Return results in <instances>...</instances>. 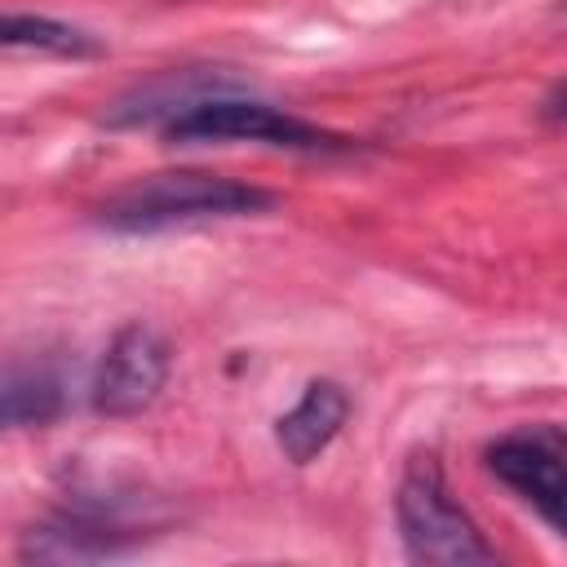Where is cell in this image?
I'll list each match as a JSON object with an SVG mask.
<instances>
[{
	"label": "cell",
	"instance_id": "2",
	"mask_svg": "<svg viewBox=\"0 0 567 567\" xmlns=\"http://www.w3.org/2000/svg\"><path fill=\"white\" fill-rule=\"evenodd\" d=\"M394 514L412 563H496V549L483 540L478 523L456 505L434 452H412L394 496Z\"/></svg>",
	"mask_w": 567,
	"mask_h": 567
},
{
	"label": "cell",
	"instance_id": "1",
	"mask_svg": "<svg viewBox=\"0 0 567 567\" xmlns=\"http://www.w3.org/2000/svg\"><path fill=\"white\" fill-rule=\"evenodd\" d=\"M275 204L270 190L221 177V173H199V168H173V173H151L115 190L102 208L97 221L120 235H151L204 217H244V213H266Z\"/></svg>",
	"mask_w": 567,
	"mask_h": 567
},
{
	"label": "cell",
	"instance_id": "5",
	"mask_svg": "<svg viewBox=\"0 0 567 567\" xmlns=\"http://www.w3.org/2000/svg\"><path fill=\"white\" fill-rule=\"evenodd\" d=\"M168 363H173L168 341H164L155 328H146V323H124V328L111 337V346H106V354H102V363H97V372H93L89 403H93L102 416H133V412H142V408H151L155 394L164 390Z\"/></svg>",
	"mask_w": 567,
	"mask_h": 567
},
{
	"label": "cell",
	"instance_id": "6",
	"mask_svg": "<svg viewBox=\"0 0 567 567\" xmlns=\"http://www.w3.org/2000/svg\"><path fill=\"white\" fill-rule=\"evenodd\" d=\"M346 416H350V394H346V385H337V381H328V377H323V381H310L306 394L297 399V408L275 421V443H279V452H284L292 465H310V461L341 434Z\"/></svg>",
	"mask_w": 567,
	"mask_h": 567
},
{
	"label": "cell",
	"instance_id": "8",
	"mask_svg": "<svg viewBox=\"0 0 567 567\" xmlns=\"http://www.w3.org/2000/svg\"><path fill=\"white\" fill-rule=\"evenodd\" d=\"M0 49H27V53H53V58H93L102 53V40L84 27L44 18V13H0Z\"/></svg>",
	"mask_w": 567,
	"mask_h": 567
},
{
	"label": "cell",
	"instance_id": "7",
	"mask_svg": "<svg viewBox=\"0 0 567 567\" xmlns=\"http://www.w3.org/2000/svg\"><path fill=\"white\" fill-rule=\"evenodd\" d=\"M66 408V381L49 359L0 368V430L49 425Z\"/></svg>",
	"mask_w": 567,
	"mask_h": 567
},
{
	"label": "cell",
	"instance_id": "3",
	"mask_svg": "<svg viewBox=\"0 0 567 567\" xmlns=\"http://www.w3.org/2000/svg\"><path fill=\"white\" fill-rule=\"evenodd\" d=\"M168 142H261L288 151H346V137L257 97H199L168 115Z\"/></svg>",
	"mask_w": 567,
	"mask_h": 567
},
{
	"label": "cell",
	"instance_id": "4",
	"mask_svg": "<svg viewBox=\"0 0 567 567\" xmlns=\"http://www.w3.org/2000/svg\"><path fill=\"white\" fill-rule=\"evenodd\" d=\"M487 470L514 492L523 496L554 536H563V461H567V434L554 421L540 425H518L509 434H501L487 452H483Z\"/></svg>",
	"mask_w": 567,
	"mask_h": 567
}]
</instances>
